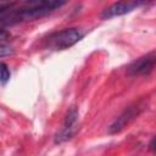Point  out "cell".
<instances>
[{"label":"cell","mask_w":156,"mask_h":156,"mask_svg":"<svg viewBox=\"0 0 156 156\" xmlns=\"http://www.w3.org/2000/svg\"><path fill=\"white\" fill-rule=\"evenodd\" d=\"M15 54V50L9 46V45H5V44H0V58L2 57H7V56H11Z\"/></svg>","instance_id":"obj_8"},{"label":"cell","mask_w":156,"mask_h":156,"mask_svg":"<svg viewBox=\"0 0 156 156\" xmlns=\"http://www.w3.org/2000/svg\"><path fill=\"white\" fill-rule=\"evenodd\" d=\"M15 5V2H0V13L11 10V7Z\"/></svg>","instance_id":"obj_9"},{"label":"cell","mask_w":156,"mask_h":156,"mask_svg":"<svg viewBox=\"0 0 156 156\" xmlns=\"http://www.w3.org/2000/svg\"><path fill=\"white\" fill-rule=\"evenodd\" d=\"M143 4L144 2H141V1H118V2H115V4L110 5L108 7H106L102 11L101 18L110 20L112 17H117V16L129 13Z\"/></svg>","instance_id":"obj_6"},{"label":"cell","mask_w":156,"mask_h":156,"mask_svg":"<svg viewBox=\"0 0 156 156\" xmlns=\"http://www.w3.org/2000/svg\"><path fill=\"white\" fill-rule=\"evenodd\" d=\"M83 37H84V33L80 29L66 28L51 34L48 38V48L52 50H65L77 44L79 40H82Z\"/></svg>","instance_id":"obj_2"},{"label":"cell","mask_w":156,"mask_h":156,"mask_svg":"<svg viewBox=\"0 0 156 156\" xmlns=\"http://www.w3.org/2000/svg\"><path fill=\"white\" fill-rule=\"evenodd\" d=\"M9 37H10V33H9L6 29H2V28H0V41H4V40H6Z\"/></svg>","instance_id":"obj_10"},{"label":"cell","mask_w":156,"mask_h":156,"mask_svg":"<svg viewBox=\"0 0 156 156\" xmlns=\"http://www.w3.org/2000/svg\"><path fill=\"white\" fill-rule=\"evenodd\" d=\"M77 129H78V110L73 107L68 111L61 129L55 134V143L58 144L69 140L76 134Z\"/></svg>","instance_id":"obj_3"},{"label":"cell","mask_w":156,"mask_h":156,"mask_svg":"<svg viewBox=\"0 0 156 156\" xmlns=\"http://www.w3.org/2000/svg\"><path fill=\"white\" fill-rule=\"evenodd\" d=\"M10 77H11V72H10L9 66L5 62H1L0 63V83L5 85L10 80Z\"/></svg>","instance_id":"obj_7"},{"label":"cell","mask_w":156,"mask_h":156,"mask_svg":"<svg viewBox=\"0 0 156 156\" xmlns=\"http://www.w3.org/2000/svg\"><path fill=\"white\" fill-rule=\"evenodd\" d=\"M65 4V1H29L26 2L20 10H16L7 17H4L1 22L4 24H15L20 22L33 21L51 13Z\"/></svg>","instance_id":"obj_1"},{"label":"cell","mask_w":156,"mask_h":156,"mask_svg":"<svg viewBox=\"0 0 156 156\" xmlns=\"http://www.w3.org/2000/svg\"><path fill=\"white\" fill-rule=\"evenodd\" d=\"M155 61H156V56H155V51H151L139 58H136L135 61H133L128 68L127 72L129 76H147L152 72L154 67H155Z\"/></svg>","instance_id":"obj_5"},{"label":"cell","mask_w":156,"mask_h":156,"mask_svg":"<svg viewBox=\"0 0 156 156\" xmlns=\"http://www.w3.org/2000/svg\"><path fill=\"white\" fill-rule=\"evenodd\" d=\"M143 107H144V106H143L140 102L134 104V105L127 107V108L112 122V124L108 127V133H110V134L119 133L122 129H124V128L140 113V111L143 110Z\"/></svg>","instance_id":"obj_4"},{"label":"cell","mask_w":156,"mask_h":156,"mask_svg":"<svg viewBox=\"0 0 156 156\" xmlns=\"http://www.w3.org/2000/svg\"><path fill=\"white\" fill-rule=\"evenodd\" d=\"M154 140H155V139H151V143H150V150H151V151L154 150Z\"/></svg>","instance_id":"obj_11"}]
</instances>
